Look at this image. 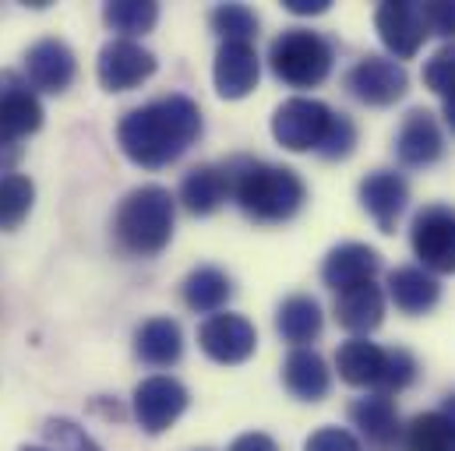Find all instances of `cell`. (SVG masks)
Here are the masks:
<instances>
[{
  "label": "cell",
  "instance_id": "obj_1",
  "mask_svg": "<svg viewBox=\"0 0 455 451\" xmlns=\"http://www.w3.org/2000/svg\"><path fill=\"white\" fill-rule=\"evenodd\" d=\"M198 134H202V110L195 99L180 92L124 113L116 127V141L124 155L145 170H163L177 162L198 141Z\"/></svg>",
  "mask_w": 455,
  "mask_h": 451
},
{
  "label": "cell",
  "instance_id": "obj_2",
  "mask_svg": "<svg viewBox=\"0 0 455 451\" xmlns=\"http://www.w3.org/2000/svg\"><path fill=\"white\" fill-rule=\"evenodd\" d=\"M229 198L254 223H286L307 202V184L290 166H272L261 159H233L227 166Z\"/></svg>",
  "mask_w": 455,
  "mask_h": 451
},
{
  "label": "cell",
  "instance_id": "obj_3",
  "mask_svg": "<svg viewBox=\"0 0 455 451\" xmlns=\"http://www.w3.org/2000/svg\"><path fill=\"white\" fill-rule=\"evenodd\" d=\"M173 219H177V198L159 184H145L120 202L114 216V236L120 250L134 257H152L170 243Z\"/></svg>",
  "mask_w": 455,
  "mask_h": 451
},
{
  "label": "cell",
  "instance_id": "obj_4",
  "mask_svg": "<svg viewBox=\"0 0 455 451\" xmlns=\"http://www.w3.org/2000/svg\"><path fill=\"white\" fill-rule=\"evenodd\" d=\"M336 370L346 384L371 388L378 395L403 392L417 381V360L406 349H381L371 338H349L336 352Z\"/></svg>",
  "mask_w": 455,
  "mask_h": 451
},
{
  "label": "cell",
  "instance_id": "obj_5",
  "mask_svg": "<svg viewBox=\"0 0 455 451\" xmlns=\"http://www.w3.org/2000/svg\"><path fill=\"white\" fill-rule=\"evenodd\" d=\"M268 67L290 89H315L332 71V43L311 28H286L268 46Z\"/></svg>",
  "mask_w": 455,
  "mask_h": 451
},
{
  "label": "cell",
  "instance_id": "obj_6",
  "mask_svg": "<svg viewBox=\"0 0 455 451\" xmlns=\"http://www.w3.org/2000/svg\"><path fill=\"white\" fill-rule=\"evenodd\" d=\"M336 110L322 99L293 96L272 113V138L290 152H322Z\"/></svg>",
  "mask_w": 455,
  "mask_h": 451
},
{
  "label": "cell",
  "instance_id": "obj_7",
  "mask_svg": "<svg viewBox=\"0 0 455 451\" xmlns=\"http://www.w3.org/2000/svg\"><path fill=\"white\" fill-rule=\"evenodd\" d=\"M410 243L424 272L455 275V209L449 205L420 209L410 229Z\"/></svg>",
  "mask_w": 455,
  "mask_h": 451
},
{
  "label": "cell",
  "instance_id": "obj_8",
  "mask_svg": "<svg viewBox=\"0 0 455 451\" xmlns=\"http://www.w3.org/2000/svg\"><path fill=\"white\" fill-rule=\"evenodd\" d=\"M188 402H191L188 388H184L177 377H166V374L145 377V381L134 388V399H131L134 420H138V427H141L145 434H163V431H170V427L184 416Z\"/></svg>",
  "mask_w": 455,
  "mask_h": 451
},
{
  "label": "cell",
  "instance_id": "obj_9",
  "mask_svg": "<svg viewBox=\"0 0 455 451\" xmlns=\"http://www.w3.org/2000/svg\"><path fill=\"white\" fill-rule=\"evenodd\" d=\"M156 53L145 50L141 43L134 39H110L103 50H100V60H96V75H100V85L107 92H131L138 89L141 82H148L156 75Z\"/></svg>",
  "mask_w": 455,
  "mask_h": 451
},
{
  "label": "cell",
  "instance_id": "obj_10",
  "mask_svg": "<svg viewBox=\"0 0 455 451\" xmlns=\"http://www.w3.org/2000/svg\"><path fill=\"white\" fill-rule=\"evenodd\" d=\"M346 89L363 107H392V103H399L406 96L410 75H406L403 64H395L388 57H363L360 64L349 67Z\"/></svg>",
  "mask_w": 455,
  "mask_h": 451
},
{
  "label": "cell",
  "instance_id": "obj_11",
  "mask_svg": "<svg viewBox=\"0 0 455 451\" xmlns=\"http://www.w3.org/2000/svg\"><path fill=\"white\" fill-rule=\"evenodd\" d=\"M43 127V103L18 71H0V145H18Z\"/></svg>",
  "mask_w": 455,
  "mask_h": 451
},
{
  "label": "cell",
  "instance_id": "obj_12",
  "mask_svg": "<svg viewBox=\"0 0 455 451\" xmlns=\"http://www.w3.org/2000/svg\"><path fill=\"white\" fill-rule=\"evenodd\" d=\"M374 25H378V36L388 46V53L399 57V60L417 57L424 39L431 36L427 21H424V11L413 0H385V4H378Z\"/></svg>",
  "mask_w": 455,
  "mask_h": 451
},
{
  "label": "cell",
  "instance_id": "obj_13",
  "mask_svg": "<svg viewBox=\"0 0 455 451\" xmlns=\"http://www.w3.org/2000/svg\"><path fill=\"white\" fill-rule=\"evenodd\" d=\"M198 345L209 360L223 363V367H236L243 360L254 356L258 349V332L243 314H212L202 328H198Z\"/></svg>",
  "mask_w": 455,
  "mask_h": 451
},
{
  "label": "cell",
  "instance_id": "obj_14",
  "mask_svg": "<svg viewBox=\"0 0 455 451\" xmlns=\"http://www.w3.org/2000/svg\"><path fill=\"white\" fill-rule=\"evenodd\" d=\"M75 75H78V57L64 39H39L25 53V82L36 92L60 96L71 89Z\"/></svg>",
  "mask_w": 455,
  "mask_h": 451
},
{
  "label": "cell",
  "instance_id": "obj_15",
  "mask_svg": "<svg viewBox=\"0 0 455 451\" xmlns=\"http://www.w3.org/2000/svg\"><path fill=\"white\" fill-rule=\"evenodd\" d=\"M406 202H410V184L395 170H374L360 180V205L381 233H395Z\"/></svg>",
  "mask_w": 455,
  "mask_h": 451
},
{
  "label": "cell",
  "instance_id": "obj_16",
  "mask_svg": "<svg viewBox=\"0 0 455 451\" xmlns=\"http://www.w3.org/2000/svg\"><path fill=\"white\" fill-rule=\"evenodd\" d=\"M212 78H216V92L223 99H243V96H251L254 85H258V78H261V60H258L254 43H223L216 50Z\"/></svg>",
  "mask_w": 455,
  "mask_h": 451
},
{
  "label": "cell",
  "instance_id": "obj_17",
  "mask_svg": "<svg viewBox=\"0 0 455 451\" xmlns=\"http://www.w3.org/2000/svg\"><path fill=\"white\" fill-rule=\"evenodd\" d=\"M445 152L442 123L431 110H410L399 134H395V155L403 166H431Z\"/></svg>",
  "mask_w": 455,
  "mask_h": 451
},
{
  "label": "cell",
  "instance_id": "obj_18",
  "mask_svg": "<svg viewBox=\"0 0 455 451\" xmlns=\"http://www.w3.org/2000/svg\"><path fill=\"white\" fill-rule=\"evenodd\" d=\"M378 268H381V254L374 247H367V243H339L322 261V282L329 289L342 293V289H353L360 282H374Z\"/></svg>",
  "mask_w": 455,
  "mask_h": 451
},
{
  "label": "cell",
  "instance_id": "obj_19",
  "mask_svg": "<svg viewBox=\"0 0 455 451\" xmlns=\"http://www.w3.org/2000/svg\"><path fill=\"white\" fill-rule=\"evenodd\" d=\"M229 198V177L227 166H212V162H202L195 170L184 173L180 180V191H177V202L191 212V216H212L227 205Z\"/></svg>",
  "mask_w": 455,
  "mask_h": 451
},
{
  "label": "cell",
  "instance_id": "obj_20",
  "mask_svg": "<svg viewBox=\"0 0 455 451\" xmlns=\"http://www.w3.org/2000/svg\"><path fill=\"white\" fill-rule=\"evenodd\" d=\"M283 384L300 402H322L332 388V370L315 349H293L283 360Z\"/></svg>",
  "mask_w": 455,
  "mask_h": 451
},
{
  "label": "cell",
  "instance_id": "obj_21",
  "mask_svg": "<svg viewBox=\"0 0 455 451\" xmlns=\"http://www.w3.org/2000/svg\"><path fill=\"white\" fill-rule=\"evenodd\" d=\"M336 321L353 338L371 336L385 321V293L378 282H360L353 289H342L336 297Z\"/></svg>",
  "mask_w": 455,
  "mask_h": 451
},
{
  "label": "cell",
  "instance_id": "obj_22",
  "mask_svg": "<svg viewBox=\"0 0 455 451\" xmlns=\"http://www.w3.org/2000/svg\"><path fill=\"white\" fill-rule=\"evenodd\" d=\"M388 297L403 314L417 318V314L435 311V304L442 300V286L431 272H424L417 265H403V268L388 272Z\"/></svg>",
  "mask_w": 455,
  "mask_h": 451
},
{
  "label": "cell",
  "instance_id": "obj_23",
  "mask_svg": "<svg viewBox=\"0 0 455 451\" xmlns=\"http://www.w3.org/2000/svg\"><path fill=\"white\" fill-rule=\"evenodd\" d=\"M349 420H353V427L371 441V445H378V448H388V445H395V438L403 434V427H399V409H395V402H392V395H363V399H356L353 406H349Z\"/></svg>",
  "mask_w": 455,
  "mask_h": 451
},
{
  "label": "cell",
  "instance_id": "obj_24",
  "mask_svg": "<svg viewBox=\"0 0 455 451\" xmlns=\"http://www.w3.org/2000/svg\"><path fill=\"white\" fill-rule=\"evenodd\" d=\"M134 352L148 367H173L184 356V332L173 318H152L134 332Z\"/></svg>",
  "mask_w": 455,
  "mask_h": 451
},
{
  "label": "cell",
  "instance_id": "obj_25",
  "mask_svg": "<svg viewBox=\"0 0 455 451\" xmlns=\"http://www.w3.org/2000/svg\"><path fill=\"white\" fill-rule=\"evenodd\" d=\"M275 328H279V336L286 338L293 349H307V342H315V338L322 336V328H325L322 304L315 297H304V293L283 300V307L275 314Z\"/></svg>",
  "mask_w": 455,
  "mask_h": 451
},
{
  "label": "cell",
  "instance_id": "obj_26",
  "mask_svg": "<svg viewBox=\"0 0 455 451\" xmlns=\"http://www.w3.org/2000/svg\"><path fill=\"white\" fill-rule=\"evenodd\" d=\"M229 297H233V282L223 268L202 265L184 279V304L195 314H220Z\"/></svg>",
  "mask_w": 455,
  "mask_h": 451
},
{
  "label": "cell",
  "instance_id": "obj_27",
  "mask_svg": "<svg viewBox=\"0 0 455 451\" xmlns=\"http://www.w3.org/2000/svg\"><path fill=\"white\" fill-rule=\"evenodd\" d=\"M403 451H455V420L449 413H420L403 431Z\"/></svg>",
  "mask_w": 455,
  "mask_h": 451
},
{
  "label": "cell",
  "instance_id": "obj_28",
  "mask_svg": "<svg viewBox=\"0 0 455 451\" xmlns=\"http://www.w3.org/2000/svg\"><path fill=\"white\" fill-rule=\"evenodd\" d=\"M103 21L110 25V32H116V39H134L152 32L159 21V4L152 0H110L103 7Z\"/></svg>",
  "mask_w": 455,
  "mask_h": 451
},
{
  "label": "cell",
  "instance_id": "obj_29",
  "mask_svg": "<svg viewBox=\"0 0 455 451\" xmlns=\"http://www.w3.org/2000/svg\"><path fill=\"white\" fill-rule=\"evenodd\" d=\"M36 205V184L25 173H4L0 177V229H18L28 219Z\"/></svg>",
  "mask_w": 455,
  "mask_h": 451
},
{
  "label": "cell",
  "instance_id": "obj_30",
  "mask_svg": "<svg viewBox=\"0 0 455 451\" xmlns=\"http://www.w3.org/2000/svg\"><path fill=\"white\" fill-rule=\"evenodd\" d=\"M209 25L223 36V43H251L258 36V14L247 4H220L209 14Z\"/></svg>",
  "mask_w": 455,
  "mask_h": 451
},
{
  "label": "cell",
  "instance_id": "obj_31",
  "mask_svg": "<svg viewBox=\"0 0 455 451\" xmlns=\"http://www.w3.org/2000/svg\"><path fill=\"white\" fill-rule=\"evenodd\" d=\"M43 434L53 445V451H103L96 445L92 434H85V427H78L68 416H50L46 427H43Z\"/></svg>",
  "mask_w": 455,
  "mask_h": 451
},
{
  "label": "cell",
  "instance_id": "obj_32",
  "mask_svg": "<svg viewBox=\"0 0 455 451\" xmlns=\"http://www.w3.org/2000/svg\"><path fill=\"white\" fill-rule=\"evenodd\" d=\"M424 85L438 92L442 99H455V43L442 46L427 64H424Z\"/></svg>",
  "mask_w": 455,
  "mask_h": 451
},
{
  "label": "cell",
  "instance_id": "obj_33",
  "mask_svg": "<svg viewBox=\"0 0 455 451\" xmlns=\"http://www.w3.org/2000/svg\"><path fill=\"white\" fill-rule=\"evenodd\" d=\"M353 148H356V123L346 116V113H336L332 116V127H329V138H325V145H322V159H346V155H353Z\"/></svg>",
  "mask_w": 455,
  "mask_h": 451
},
{
  "label": "cell",
  "instance_id": "obj_34",
  "mask_svg": "<svg viewBox=\"0 0 455 451\" xmlns=\"http://www.w3.org/2000/svg\"><path fill=\"white\" fill-rule=\"evenodd\" d=\"M304 451H363V448H360V441L349 431H342V427H322V431H315L307 438Z\"/></svg>",
  "mask_w": 455,
  "mask_h": 451
},
{
  "label": "cell",
  "instance_id": "obj_35",
  "mask_svg": "<svg viewBox=\"0 0 455 451\" xmlns=\"http://www.w3.org/2000/svg\"><path fill=\"white\" fill-rule=\"evenodd\" d=\"M420 11H424V21H427V32L452 39V36H455V0H452V4H445V0L420 4Z\"/></svg>",
  "mask_w": 455,
  "mask_h": 451
},
{
  "label": "cell",
  "instance_id": "obj_36",
  "mask_svg": "<svg viewBox=\"0 0 455 451\" xmlns=\"http://www.w3.org/2000/svg\"><path fill=\"white\" fill-rule=\"evenodd\" d=\"M229 451H279V445L268 438V434H240L233 445H229Z\"/></svg>",
  "mask_w": 455,
  "mask_h": 451
},
{
  "label": "cell",
  "instance_id": "obj_37",
  "mask_svg": "<svg viewBox=\"0 0 455 451\" xmlns=\"http://www.w3.org/2000/svg\"><path fill=\"white\" fill-rule=\"evenodd\" d=\"M290 14H325L332 0H283Z\"/></svg>",
  "mask_w": 455,
  "mask_h": 451
},
{
  "label": "cell",
  "instance_id": "obj_38",
  "mask_svg": "<svg viewBox=\"0 0 455 451\" xmlns=\"http://www.w3.org/2000/svg\"><path fill=\"white\" fill-rule=\"evenodd\" d=\"M445 123L455 131V99H445Z\"/></svg>",
  "mask_w": 455,
  "mask_h": 451
},
{
  "label": "cell",
  "instance_id": "obj_39",
  "mask_svg": "<svg viewBox=\"0 0 455 451\" xmlns=\"http://www.w3.org/2000/svg\"><path fill=\"white\" fill-rule=\"evenodd\" d=\"M18 451H53V448H39V445H21Z\"/></svg>",
  "mask_w": 455,
  "mask_h": 451
}]
</instances>
